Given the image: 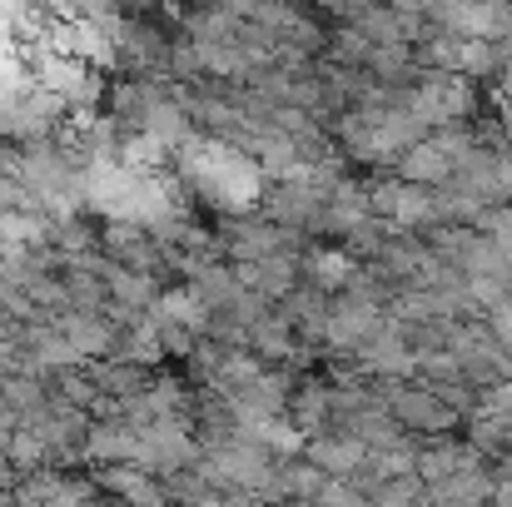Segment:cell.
Returning a JSON list of instances; mask_svg holds the SVG:
<instances>
[{
  "label": "cell",
  "mask_w": 512,
  "mask_h": 507,
  "mask_svg": "<svg viewBox=\"0 0 512 507\" xmlns=\"http://www.w3.org/2000/svg\"><path fill=\"white\" fill-rule=\"evenodd\" d=\"M314 507H363V498L348 493V488H324V498H319Z\"/></svg>",
  "instance_id": "cell-5"
},
{
  "label": "cell",
  "mask_w": 512,
  "mask_h": 507,
  "mask_svg": "<svg viewBox=\"0 0 512 507\" xmlns=\"http://www.w3.org/2000/svg\"><path fill=\"white\" fill-rule=\"evenodd\" d=\"M314 463L329 468V473H353V468L363 463V448H358V443H319V448H314Z\"/></svg>",
  "instance_id": "cell-3"
},
{
  "label": "cell",
  "mask_w": 512,
  "mask_h": 507,
  "mask_svg": "<svg viewBox=\"0 0 512 507\" xmlns=\"http://www.w3.org/2000/svg\"><path fill=\"white\" fill-rule=\"evenodd\" d=\"M488 493V478L473 473V468H458L453 478L438 483V507H478Z\"/></svg>",
  "instance_id": "cell-1"
},
{
  "label": "cell",
  "mask_w": 512,
  "mask_h": 507,
  "mask_svg": "<svg viewBox=\"0 0 512 507\" xmlns=\"http://www.w3.org/2000/svg\"><path fill=\"white\" fill-rule=\"evenodd\" d=\"M398 418H403V423H413V428H428V433H438V428H448V423H453V413H448L438 398H428V393L398 398Z\"/></svg>",
  "instance_id": "cell-2"
},
{
  "label": "cell",
  "mask_w": 512,
  "mask_h": 507,
  "mask_svg": "<svg viewBox=\"0 0 512 507\" xmlns=\"http://www.w3.org/2000/svg\"><path fill=\"white\" fill-rule=\"evenodd\" d=\"M309 269H314V279H319V284H339L343 274H348V264H343L339 254H314V264H309Z\"/></svg>",
  "instance_id": "cell-4"
}]
</instances>
